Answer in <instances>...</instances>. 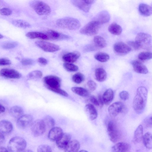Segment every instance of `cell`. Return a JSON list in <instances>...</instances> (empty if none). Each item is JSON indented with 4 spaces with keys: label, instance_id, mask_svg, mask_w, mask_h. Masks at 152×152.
I'll return each instance as SVG.
<instances>
[{
    "label": "cell",
    "instance_id": "30bf717a",
    "mask_svg": "<svg viewBox=\"0 0 152 152\" xmlns=\"http://www.w3.org/2000/svg\"><path fill=\"white\" fill-rule=\"evenodd\" d=\"M35 44L37 47L47 52H54L60 49V48L58 45L45 41H37Z\"/></svg>",
    "mask_w": 152,
    "mask_h": 152
},
{
    "label": "cell",
    "instance_id": "be15d7a7",
    "mask_svg": "<svg viewBox=\"0 0 152 152\" xmlns=\"http://www.w3.org/2000/svg\"><path fill=\"white\" fill-rule=\"evenodd\" d=\"M3 37V36L0 34V39H1Z\"/></svg>",
    "mask_w": 152,
    "mask_h": 152
},
{
    "label": "cell",
    "instance_id": "ab89813d",
    "mask_svg": "<svg viewBox=\"0 0 152 152\" xmlns=\"http://www.w3.org/2000/svg\"><path fill=\"white\" fill-rule=\"evenodd\" d=\"M72 79L74 83L77 84H80L84 81L85 77L82 74L78 72L72 76Z\"/></svg>",
    "mask_w": 152,
    "mask_h": 152
},
{
    "label": "cell",
    "instance_id": "94428289",
    "mask_svg": "<svg viewBox=\"0 0 152 152\" xmlns=\"http://www.w3.org/2000/svg\"><path fill=\"white\" fill-rule=\"evenodd\" d=\"M22 152H33L32 151L30 150L27 149L24 150Z\"/></svg>",
    "mask_w": 152,
    "mask_h": 152
},
{
    "label": "cell",
    "instance_id": "83f0119b",
    "mask_svg": "<svg viewBox=\"0 0 152 152\" xmlns=\"http://www.w3.org/2000/svg\"><path fill=\"white\" fill-rule=\"evenodd\" d=\"M26 36L30 39H39L43 40H48L45 34L37 31L29 32L27 33Z\"/></svg>",
    "mask_w": 152,
    "mask_h": 152
},
{
    "label": "cell",
    "instance_id": "60d3db41",
    "mask_svg": "<svg viewBox=\"0 0 152 152\" xmlns=\"http://www.w3.org/2000/svg\"><path fill=\"white\" fill-rule=\"evenodd\" d=\"M63 66L65 69L69 72H75L78 69L77 66L70 63H64Z\"/></svg>",
    "mask_w": 152,
    "mask_h": 152
},
{
    "label": "cell",
    "instance_id": "ffe728a7",
    "mask_svg": "<svg viewBox=\"0 0 152 152\" xmlns=\"http://www.w3.org/2000/svg\"><path fill=\"white\" fill-rule=\"evenodd\" d=\"M134 71L140 74H146L148 72V70L146 67L141 62L138 60H134L132 62Z\"/></svg>",
    "mask_w": 152,
    "mask_h": 152
},
{
    "label": "cell",
    "instance_id": "1f68e13d",
    "mask_svg": "<svg viewBox=\"0 0 152 152\" xmlns=\"http://www.w3.org/2000/svg\"><path fill=\"white\" fill-rule=\"evenodd\" d=\"M143 128L142 126L139 125L136 129L134 134V140L136 142H139L142 140Z\"/></svg>",
    "mask_w": 152,
    "mask_h": 152
},
{
    "label": "cell",
    "instance_id": "c3c4849f",
    "mask_svg": "<svg viewBox=\"0 0 152 152\" xmlns=\"http://www.w3.org/2000/svg\"><path fill=\"white\" fill-rule=\"evenodd\" d=\"M87 84L89 88L91 91H94L96 88V83L93 80H89L88 81Z\"/></svg>",
    "mask_w": 152,
    "mask_h": 152
},
{
    "label": "cell",
    "instance_id": "6f0895ef",
    "mask_svg": "<svg viewBox=\"0 0 152 152\" xmlns=\"http://www.w3.org/2000/svg\"><path fill=\"white\" fill-rule=\"evenodd\" d=\"M5 140V137L4 134L0 133V144H2Z\"/></svg>",
    "mask_w": 152,
    "mask_h": 152
},
{
    "label": "cell",
    "instance_id": "816d5d0a",
    "mask_svg": "<svg viewBox=\"0 0 152 152\" xmlns=\"http://www.w3.org/2000/svg\"><path fill=\"white\" fill-rule=\"evenodd\" d=\"M11 64V61L8 59L3 58L0 59V66L9 65Z\"/></svg>",
    "mask_w": 152,
    "mask_h": 152
},
{
    "label": "cell",
    "instance_id": "f1b7e54d",
    "mask_svg": "<svg viewBox=\"0 0 152 152\" xmlns=\"http://www.w3.org/2000/svg\"><path fill=\"white\" fill-rule=\"evenodd\" d=\"M102 97L104 103L106 105L109 104L112 102L114 97L113 90L111 89L107 90Z\"/></svg>",
    "mask_w": 152,
    "mask_h": 152
},
{
    "label": "cell",
    "instance_id": "6da1fadb",
    "mask_svg": "<svg viewBox=\"0 0 152 152\" xmlns=\"http://www.w3.org/2000/svg\"><path fill=\"white\" fill-rule=\"evenodd\" d=\"M148 91L144 86L139 87L133 101V107L137 113H140L144 110L147 102Z\"/></svg>",
    "mask_w": 152,
    "mask_h": 152
},
{
    "label": "cell",
    "instance_id": "7dc6e473",
    "mask_svg": "<svg viewBox=\"0 0 152 152\" xmlns=\"http://www.w3.org/2000/svg\"><path fill=\"white\" fill-rule=\"evenodd\" d=\"M50 90L63 96H68V93L66 91L60 88L52 89Z\"/></svg>",
    "mask_w": 152,
    "mask_h": 152
},
{
    "label": "cell",
    "instance_id": "f5cc1de1",
    "mask_svg": "<svg viewBox=\"0 0 152 152\" xmlns=\"http://www.w3.org/2000/svg\"><path fill=\"white\" fill-rule=\"evenodd\" d=\"M91 102L94 105L96 106H99V103L97 98L94 96H91L90 98Z\"/></svg>",
    "mask_w": 152,
    "mask_h": 152
},
{
    "label": "cell",
    "instance_id": "8992f818",
    "mask_svg": "<svg viewBox=\"0 0 152 152\" xmlns=\"http://www.w3.org/2000/svg\"><path fill=\"white\" fill-rule=\"evenodd\" d=\"M101 25L98 22L93 20L85 26L80 30V32L83 34L91 36L96 34L99 31Z\"/></svg>",
    "mask_w": 152,
    "mask_h": 152
},
{
    "label": "cell",
    "instance_id": "f907efd6",
    "mask_svg": "<svg viewBox=\"0 0 152 152\" xmlns=\"http://www.w3.org/2000/svg\"><path fill=\"white\" fill-rule=\"evenodd\" d=\"M119 96L121 99L126 100L129 99V94L127 91H124L120 93Z\"/></svg>",
    "mask_w": 152,
    "mask_h": 152
},
{
    "label": "cell",
    "instance_id": "603a6c76",
    "mask_svg": "<svg viewBox=\"0 0 152 152\" xmlns=\"http://www.w3.org/2000/svg\"><path fill=\"white\" fill-rule=\"evenodd\" d=\"M130 145L126 142L118 143L112 148V152H127L130 149Z\"/></svg>",
    "mask_w": 152,
    "mask_h": 152
},
{
    "label": "cell",
    "instance_id": "7c38bea8",
    "mask_svg": "<svg viewBox=\"0 0 152 152\" xmlns=\"http://www.w3.org/2000/svg\"><path fill=\"white\" fill-rule=\"evenodd\" d=\"M114 51L121 56L126 55L131 50V48L126 44L122 42H118L113 45Z\"/></svg>",
    "mask_w": 152,
    "mask_h": 152
},
{
    "label": "cell",
    "instance_id": "681fc988",
    "mask_svg": "<svg viewBox=\"0 0 152 152\" xmlns=\"http://www.w3.org/2000/svg\"><path fill=\"white\" fill-rule=\"evenodd\" d=\"M21 62L23 66H28L33 64L34 63V61L31 59L24 58L21 61Z\"/></svg>",
    "mask_w": 152,
    "mask_h": 152
},
{
    "label": "cell",
    "instance_id": "e7e4bbea",
    "mask_svg": "<svg viewBox=\"0 0 152 152\" xmlns=\"http://www.w3.org/2000/svg\"></svg>",
    "mask_w": 152,
    "mask_h": 152
},
{
    "label": "cell",
    "instance_id": "9a60e30c",
    "mask_svg": "<svg viewBox=\"0 0 152 152\" xmlns=\"http://www.w3.org/2000/svg\"><path fill=\"white\" fill-rule=\"evenodd\" d=\"M45 34L48 37V40H63L68 39L70 38V37L68 35L59 33L52 30L47 31Z\"/></svg>",
    "mask_w": 152,
    "mask_h": 152
},
{
    "label": "cell",
    "instance_id": "f546056e",
    "mask_svg": "<svg viewBox=\"0 0 152 152\" xmlns=\"http://www.w3.org/2000/svg\"><path fill=\"white\" fill-rule=\"evenodd\" d=\"M95 75L96 80L100 82H103L107 78V75L105 70L103 68H97L95 71Z\"/></svg>",
    "mask_w": 152,
    "mask_h": 152
},
{
    "label": "cell",
    "instance_id": "ba28073f",
    "mask_svg": "<svg viewBox=\"0 0 152 152\" xmlns=\"http://www.w3.org/2000/svg\"><path fill=\"white\" fill-rule=\"evenodd\" d=\"M31 131L35 137H38L43 134L46 129V126L42 119H37L34 121L31 126Z\"/></svg>",
    "mask_w": 152,
    "mask_h": 152
},
{
    "label": "cell",
    "instance_id": "11a10c76",
    "mask_svg": "<svg viewBox=\"0 0 152 152\" xmlns=\"http://www.w3.org/2000/svg\"><path fill=\"white\" fill-rule=\"evenodd\" d=\"M38 62L40 64L43 65H46L48 63L47 60L44 58L40 57L38 59Z\"/></svg>",
    "mask_w": 152,
    "mask_h": 152
},
{
    "label": "cell",
    "instance_id": "836d02e7",
    "mask_svg": "<svg viewBox=\"0 0 152 152\" xmlns=\"http://www.w3.org/2000/svg\"><path fill=\"white\" fill-rule=\"evenodd\" d=\"M142 140L145 146L147 148L150 149L152 147V135L148 132L143 135Z\"/></svg>",
    "mask_w": 152,
    "mask_h": 152
},
{
    "label": "cell",
    "instance_id": "4316f807",
    "mask_svg": "<svg viewBox=\"0 0 152 152\" xmlns=\"http://www.w3.org/2000/svg\"><path fill=\"white\" fill-rule=\"evenodd\" d=\"M138 10L140 13L144 16H149L152 14V7L148 4L144 3L140 4L139 5Z\"/></svg>",
    "mask_w": 152,
    "mask_h": 152
},
{
    "label": "cell",
    "instance_id": "484cf974",
    "mask_svg": "<svg viewBox=\"0 0 152 152\" xmlns=\"http://www.w3.org/2000/svg\"><path fill=\"white\" fill-rule=\"evenodd\" d=\"M9 113L13 117L18 119L23 115L24 111L20 107L15 105L12 106L10 109Z\"/></svg>",
    "mask_w": 152,
    "mask_h": 152
},
{
    "label": "cell",
    "instance_id": "3957f363",
    "mask_svg": "<svg viewBox=\"0 0 152 152\" xmlns=\"http://www.w3.org/2000/svg\"><path fill=\"white\" fill-rule=\"evenodd\" d=\"M26 145V142L24 138L15 136L10 140L8 144V148L11 152H20L24 150Z\"/></svg>",
    "mask_w": 152,
    "mask_h": 152
},
{
    "label": "cell",
    "instance_id": "5b68a950",
    "mask_svg": "<svg viewBox=\"0 0 152 152\" xmlns=\"http://www.w3.org/2000/svg\"><path fill=\"white\" fill-rule=\"evenodd\" d=\"M30 5L35 11L39 15H47L49 14L51 11L49 6L42 1H33L30 3Z\"/></svg>",
    "mask_w": 152,
    "mask_h": 152
},
{
    "label": "cell",
    "instance_id": "db71d44e",
    "mask_svg": "<svg viewBox=\"0 0 152 152\" xmlns=\"http://www.w3.org/2000/svg\"><path fill=\"white\" fill-rule=\"evenodd\" d=\"M144 124L147 127H152V117L146 118L144 121Z\"/></svg>",
    "mask_w": 152,
    "mask_h": 152
},
{
    "label": "cell",
    "instance_id": "9c48e42d",
    "mask_svg": "<svg viewBox=\"0 0 152 152\" xmlns=\"http://www.w3.org/2000/svg\"><path fill=\"white\" fill-rule=\"evenodd\" d=\"M107 132L110 140L113 142H117L120 137V132L116 124L113 121H110L107 126Z\"/></svg>",
    "mask_w": 152,
    "mask_h": 152
},
{
    "label": "cell",
    "instance_id": "74e56055",
    "mask_svg": "<svg viewBox=\"0 0 152 152\" xmlns=\"http://www.w3.org/2000/svg\"><path fill=\"white\" fill-rule=\"evenodd\" d=\"M42 72L39 70H36L30 72L27 75L29 79H37L41 78L42 76Z\"/></svg>",
    "mask_w": 152,
    "mask_h": 152
},
{
    "label": "cell",
    "instance_id": "6125c7cd",
    "mask_svg": "<svg viewBox=\"0 0 152 152\" xmlns=\"http://www.w3.org/2000/svg\"><path fill=\"white\" fill-rule=\"evenodd\" d=\"M78 152H88L87 151L85 150H81Z\"/></svg>",
    "mask_w": 152,
    "mask_h": 152
},
{
    "label": "cell",
    "instance_id": "b9f144b4",
    "mask_svg": "<svg viewBox=\"0 0 152 152\" xmlns=\"http://www.w3.org/2000/svg\"><path fill=\"white\" fill-rule=\"evenodd\" d=\"M46 126L51 128L53 127L55 124V121L53 118L50 115H47L43 119Z\"/></svg>",
    "mask_w": 152,
    "mask_h": 152
},
{
    "label": "cell",
    "instance_id": "e0dca14e",
    "mask_svg": "<svg viewBox=\"0 0 152 152\" xmlns=\"http://www.w3.org/2000/svg\"><path fill=\"white\" fill-rule=\"evenodd\" d=\"M71 135L68 133H63L61 137L56 141V145L60 148H64L70 141Z\"/></svg>",
    "mask_w": 152,
    "mask_h": 152
},
{
    "label": "cell",
    "instance_id": "f35d334b",
    "mask_svg": "<svg viewBox=\"0 0 152 152\" xmlns=\"http://www.w3.org/2000/svg\"><path fill=\"white\" fill-rule=\"evenodd\" d=\"M138 57L140 60L146 61L152 58V54L151 52L149 51L142 52L139 53Z\"/></svg>",
    "mask_w": 152,
    "mask_h": 152
},
{
    "label": "cell",
    "instance_id": "e575fe53",
    "mask_svg": "<svg viewBox=\"0 0 152 152\" xmlns=\"http://www.w3.org/2000/svg\"><path fill=\"white\" fill-rule=\"evenodd\" d=\"M71 90L75 93L83 97L87 96L89 94L87 89L81 87H73Z\"/></svg>",
    "mask_w": 152,
    "mask_h": 152
},
{
    "label": "cell",
    "instance_id": "d6a6232c",
    "mask_svg": "<svg viewBox=\"0 0 152 152\" xmlns=\"http://www.w3.org/2000/svg\"><path fill=\"white\" fill-rule=\"evenodd\" d=\"M94 45L98 48H102L106 47L107 43L105 39L102 37L96 36L94 37Z\"/></svg>",
    "mask_w": 152,
    "mask_h": 152
},
{
    "label": "cell",
    "instance_id": "5bb4252c",
    "mask_svg": "<svg viewBox=\"0 0 152 152\" xmlns=\"http://www.w3.org/2000/svg\"><path fill=\"white\" fill-rule=\"evenodd\" d=\"M0 75L7 78L19 79L21 74L16 70L11 69L4 68L0 71Z\"/></svg>",
    "mask_w": 152,
    "mask_h": 152
},
{
    "label": "cell",
    "instance_id": "bcb514c9",
    "mask_svg": "<svg viewBox=\"0 0 152 152\" xmlns=\"http://www.w3.org/2000/svg\"><path fill=\"white\" fill-rule=\"evenodd\" d=\"M12 13V10L7 8H2L0 10V14L3 15L9 16Z\"/></svg>",
    "mask_w": 152,
    "mask_h": 152
},
{
    "label": "cell",
    "instance_id": "91938a15",
    "mask_svg": "<svg viewBox=\"0 0 152 152\" xmlns=\"http://www.w3.org/2000/svg\"><path fill=\"white\" fill-rule=\"evenodd\" d=\"M0 152H9L8 150L5 147H0Z\"/></svg>",
    "mask_w": 152,
    "mask_h": 152
},
{
    "label": "cell",
    "instance_id": "277c9868",
    "mask_svg": "<svg viewBox=\"0 0 152 152\" xmlns=\"http://www.w3.org/2000/svg\"><path fill=\"white\" fill-rule=\"evenodd\" d=\"M135 41L140 49L150 50L151 48V37L148 34L143 32L138 33L135 38Z\"/></svg>",
    "mask_w": 152,
    "mask_h": 152
},
{
    "label": "cell",
    "instance_id": "ee69618b",
    "mask_svg": "<svg viewBox=\"0 0 152 152\" xmlns=\"http://www.w3.org/2000/svg\"><path fill=\"white\" fill-rule=\"evenodd\" d=\"M37 152H52L51 147L47 145H42L38 146L37 149Z\"/></svg>",
    "mask_w": 152,
    "mask_h": 152
},
{
    "label": "cell",
    "instance_id": "cb8c5ba5",
    "mask_svg": "<svg viewBox=\"0 0 152 152\" xmlns=\"http://www.w3.org/2000/svg\"><path fill=\"white\" fill-rule=\"evenodd\" d=\"M85 110L89 118L91 120H94L97 117L98 113L94 106L92 104H86L85 107Z\"/></svg>",
    "mask_w": 152,
    "mask_h": 152
},
{
    "label": "cell",
    "instance_id": "2e32d148",
    "mask_svg": "<svg viewBox=\"0 0 152 152\" xmlns=\"http://www.w3.org/2000/svg\"><path fill=\"white\" fill-rule=\"evenodd\" d=\"M13 129V125L10 121L7 120H2L0 121V133L3 134L10 133Z\"/></svg>",
    "mask_w": 152,
    "mask_h": 152
},
{
    "label": "cell",
    "instance_id": "4fadbf2b",
    "mask_svg": "<svg viewBox=\"0 0 152 152\" xmlns=\"http://www.w3.org/2000/svg\"><path fill=\"white\" fill-rule=\"evenodd\" d=\"M125 105L122 102H116L111 105L108 108L109 114L112 117H115L125 109Z\"/></svg>",
    "mask_w": 152,
    "mask_h": 152
},
{
    "label": "cell",
    "instance_id": "f6af8a7d",
    "mask_svg": "<svg viewBox=\"0 0 152 152\" xmlns=\"http://www.w3.org/2000/svg\"><path fill=\"white\" fill-rule=\"evenodd\" d=\"M127 45L131 48L135 50H137L140 49L139 46L135 41H129L127 42Z\"/></svg>",
    "mask_w": 152,
    "mask_h": 152
},
{
    "label": "cell",
    "instance_id": "680465c9",
    "mask_svg": "<svg viewBox=\"0 0 152 152\" xmlns=\"http://www.w3.org/2000/svg\"><path fill=\"white\" fill-rule=\"evenodd\" d=\"M5 110V107L2 105L0 104V113L4 112Z\"/></svg>",
    "mask_w": 152,
    "mask_h": 152
},
{
    "label": "cell",
    "instance_id": "9f6ffc18",
    "mask_svg": "<svg viewBox=\"0 0 152 152\" xmlns=\"http://www.w3.org/2000/svg\"><path fill=\"white\" fill-rule=\"evenodd\" d=\"M97 99L99 103V107H102L104 104L102 97L100 95H99L98 96Z\"/></svg>",
    "mask_w": 152,
    "mask_h": 152
},
{
    "label": "cell",
    "instance_id": "44dd1931",
    "mask_svg": "<svg viewBox=\"0 0 152 152\" xmlns=\"http://www.w3.org/2000/svg\"><path fill=\"white\" fill-rule=\"evenodd\" d=\"M80 56V53L79 52H70L64 54L62 58L66 63H71L75 62Z\"/></svg>",
    "mask_w": 152,
    "mask_h": 152
},
{
    "label": "cell",
    "instance_id": "4dcf8cb0",
    "mask_svg": "<svg viewBox=\"0 0 152 152\" xmlns=\"http://www.w3.org/2000/svg\"><path fill=\"white\" fill-rule=\"evenodd\" d=\"M109 31L113 35H118L122 33V29L121 27L117 23H111L108 28Z\"/></svg>",
    "mask_w": 152,
    "mask_h": 152
},
{
    "label": "cell",
    "instance_id": "d4e9b609",
    "mask_svg": "<svg viewBox=\"0 0 152 152\" xmlns=\"http://www.w3.org/2000/svg\"><path fill=\"white\" fill-rule=\"evenodd\" d=\"M75 6L85 12H88L91 5L87 3L85 0H73L71 1Z\"/></svg>",
    "mask_w": 152,
    "mask_h": 152
},
{
    "label": "cell",
    "instance_id": "d590c367",
    "mask_svg": "<svg viewBox=\"0 0 152 152\" xmlns=\"http://www.w3.org/2000/svg\"><path fill=\"white\" fill-rule=\"evenodd\" d=\"M95 58L101 62L107 61L110 59V56L106 53L99 52L96 53L94 56Z\"/></svg>",
    "mask_w": 152,
    "mask_h": 152
},
{
    "label": "cell",
    "instance_id": "d6986e66",
    "mask_svg": "<svg viewBox=\"0 0 152 152\" xmlns=\"http://www.w3.org/2000/svg\"><path fill=\"white\" fill-rule=\"evenodd\" d=\"M63 133L62 129L58 127H53L49 132L48 138L51 140L56 141Z\"/></svg>",
    "mask_w": 152,
    "mask_h": 152
},
{
    "label": "cell",
    "instance_id": "7402d4cb",
    "mask_svg": "<svg viewBox=\"0 0 152 152\" xmlns=\"http://www.w3.org/2000/svg\"><path fill=\"white\" fill-rule=\"evenodd\" d=\"M80 148L79 142L76 140H70L64 148L65 152H78Z\"/></svg>",
    "mask_w": 152,
    "mask_h": 152
},
{
    "label": "cell",
    "instance_id": "7a4b0ae2",
    "mask_svg": "<svg viewBox=\"0 0 152 152\" xmlns=\"http://www.w3.org/2000/svg\"><path fill=\"white\" fill-rule=\"evenodd\" d=\"M56 24L61 28L71 30L78 29L81 26V23L78 20L71 17L59 19L56 21Z\"/></svg>",
    "mask_w": 152,
    "mask_h": 152
},
{
    "label": "cell",
    "instance_id": "8fae6325",
    "mask_svg": "<svg viewBox=\"0 0 152 152\" xmlns=\"http://www.w3.org/2000/svg\"><path fill=\"white\" fill-rule=\"evenodd\" d=\"M33 120V118L31 115L23 114L18 119L17 125L20 128L26 129L31 126Z\"/></svg>",
    "mask_w": 152,
    "mask_h": 152
},
{
    "label": "cell",
    "instance_id": "52a82bcc",
    "mask_svg": "<svg viewBox=\"0 0 152 152\" xmlns=\"http://www.w3.org/2000/svg\"><path fill=\"white\" fill-rule=\"evenodd\" d=\"M43 81L45 87L50 90L52 89L60 88L61 80L58 77L53 75L45 77Z\"/></svg>",
    "mask_w": 152,
    "mask_h": 152
},
{
    "label": "cell",
    "instance_id": "ac0fdd59",
    "mask_svg": "<svg viewBox=\"0 0 152 152\" xmlns=\"http://www.w3.org/2000/svg\"><path fill=\"white\" fill-rule=\"evenodd\" d=\"M110 18L109 12L106 10L102 11L99 12L94 20L95 21L101 25L108 22Z\"/></svg>",
    "mask_w": 152,
    "mask_h": 152
},
{
    "label": "cell",
    "instance_id": "7bdbcfd3",
    "mask_svg": "<svg viewBox=\"0 0 152 152\" xmlns=\"http://www.w3.org/2000/svg\"><path fill=\"white\" fill-rule=\"evenodd\" d=\"M18 45V43L15 42H8L3 43L1 47L5 49H10L16 47Z\"/></svg>",
    "mask_w": 152,
    "mask_h": 152
},
{
    "label": "cell",
    "instance_id": "8d00e7d4",
    "mask_svg": "<svg viewBox=\"0 0 152 152\" xmlns=\"http://www.w3.org/2000/svg\"><path fill=\"white\" fill-rule=\"evenodd\" d=\"M12 23L15 26L21 28H28L31 26L28 22L21 20H13L12 21Z\"/></svg>",
    "mask_w": 152,
    "mask_h": 152
}]
</instances>
